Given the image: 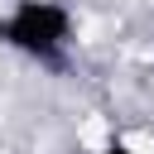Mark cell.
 Listing matches in <instances>:
<instances>
[{"mask_svg":"<svg viewBox=\"0 0 154 154\" xmlns=\"http://www.w3.org/2000/svg\"><path fill=\"white\" fill-rule=\"evenodd\" d=\"M87 154H135L125 140H106V144H96V149H87Z\"/></svg>","mask_w":154,"mask_h":154,"instance_id":"2","label":"cell"},{"mask_svg":"<svg viewBox=\"0 0 154 154\" xmlns=\"http://www.w3.org/2000/svg\"><path fill=\"white\" fill-rule=\"evenodd\" d=\"M72 43H77V14L63 0H10L0 10V48L38 67H63Z\"/></svg>","mask_w":154,"mask_h":154,"instance_id":"1","label":"cell"}]
</instances>
